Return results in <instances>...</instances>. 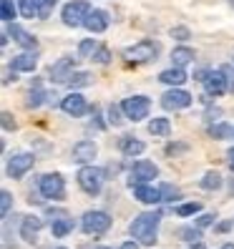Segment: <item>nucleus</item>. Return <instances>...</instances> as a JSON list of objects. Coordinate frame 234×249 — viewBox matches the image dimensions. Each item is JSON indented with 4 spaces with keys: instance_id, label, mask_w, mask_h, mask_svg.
I'll return each mask as SVG.
<instances>
[{
    "instance_id": "f257e3e1",
    "label": "nucleus",
    "mask_w": 234,
    "mask_h": 249,
    "mask_svg": "<svg viewBox=\"0 0 234 249\" xmlns=\"http://www.w3.org/2000/svg\"><path fill=\"white\" fill-rule=\"evenodd\" d=\"M159 222H162V214H159V212H144V214H139L134 222L128 224V231H131V237H134V239H139V244L151 247V244H156Z\"/></svg>"
},
{
    "instance_id": "f03ea898",
    "label": "nucleus",
    "mask_w": 234,
    "mask_h": 249,
    "mask_svg": "<svg viewBox=\"0 0 234 249\" xmlns=\"http://www.w3.org/2000/svg\"><path fill=\"white\" fill-rule=\"evenodd\" d=\"M159 51H162V46L156 40H139L124 51V58L131 63H149V61H156Z\"/></svg>"
},
{
    "instance_id": "7ed1b4c3",
    "label": "nucleus",
    "mask_w": 234,
    "mask_h": 249,
    "mask_svg": "<svg viewBox=\"0 0 234 249\" xmlns=\"http://www.w3.org/2000/svg\"><path fill=\"white\" fill-rule=\"evenodd\" d=\"M76 179H78V186L83 189L86 194L96 196V194L101 192V186H104L106 174H104V169H98V166H83V169L78 171Z\"/></svg>"
},
{
    "instance_id": "20e7f679",
    "label": "nucleus",
    "mask_w": 234,
    "mask_h": 249,
    "mask_svg": "<svg viewBox=\"0 0 234 249\" xmlns=\"http://www.w3.org/2000/svg\"><path fill=\"white\" fill-rule=\"evenodd\" d=\"M89 13H91V5L86 3V0H71V3L63 5L61 18L68 28H78V25H83L86 18H89Z\"/></svg>"
},
{
    "instance_id": "39448f33",
    "label": "nucleus",
    "mask_w": 234,
    "mask_h": 249,
    "mask_svg": "<svg viewBox=\"0 0 234 249\" xmlns=\"http://www.w3.org/2000/svg\"><path fill=\"white\" fill-rule=\"evenodd\" d=\"M121 108H124V116L126 119H131V121H141V119H146L149 116V111H151V101L146 98V96H131V98H126L124 104H121Z\"/></svg>"
},
{
    "instance_id": "423d86ee",
    "label": "nucleus",
    "mask_w": 234,
    "mask_h": 249,
    "mask_svg": "<svg viewBox=\"0 0 234 249\" xmlns=\"http://www.w3.org/2000/svg\"><path fill=\"white\" fill-rule=\"evenodd\" d=\"M38 189L46 199H63L66 196V181L61 174H46V177H40Z\"/></svg>"
},
{
    "instance_id": "0eeeda50",
    "label": "nucleus",
    "mask_w": 234,
    "mask_h": 249,
    "mask_svg": "<svg viewBox=\"0 0 234 249\" xmlns=\"http://www.w3.org/2000/svg\"><path fill=\"white\" fill-rule=\"evenodd\" d=\"M81 227H83L86 234H104L111 227V216L106 212H98V209L86 212L83 219H81Z\"/></svg>"
},
{
    "instance_id": "6e6552de",
    "label": "nucleus",
    "mask_w": 234,
    "mask_h": 249,
    "mask_svg": "<svg viewBox=\"0 0 234 249\" xmlns=\"http://www.w3.org/2000/svg\"><path fill=\"white\" fill-rule=\"evenodd\" d=\"M33 164H36L33 154H16V156H10V161H8V177L10 179H23L25 174L33 169Z\"/></svg>"
},
{
    "instance_id": "1a4fd4ad",
    "label": "nucleus",
    "mask_w": 234,
    "mask_h": 249,
    "mask_svg": "<svg viewBox=\"0 0 234 249\" xmlns=\"http://www.w3.org/2000/svg\"><path fill=\"white\" fill-rule=\"evenodd\" d=\"M162 106H164L166 111H181V108H186V106H192V93H186V91H181V89H177V86H174L171 91H166V93L162 96Z\"/></svg>"
},
{
    "instance_id": "9d476101",
    "label": "nucleus",
    "mask_w": 234,
    "mask_h": 249,
    "mask_svg": "<svg viewBox=\"0 0 234 249\" xmlns=\"http://www.w3.org/2000/svg\"><path fill=\"white\" fill-rule=\"evenodd\" d=\"M156 177H159V169H156L154 161L141 159V161H136V164L131 166V184H146V181H151Z\"/></svg>"
},
{
    "instance_id": "9b49d317",
    "label": "nucleus",
    "mask_w": 234,
    "mask_h": 249,
    "mask_svg": "<svg viewBox=\"0 0 234 249\" xmlns=\"http://www.w3.org/2000/svg\"><path fill=\"white\" fill-rule=\"evenodd\" d=\"M204 89H207L209 96H222L227 91V73L224 71H209L204 73Z\"/></svg>"
},
{
    "instance_id": "f8f14e48",
    "label": "nucleus",
    "mask_w": 234,
    "mask_h": 249,
    "mask_svg": "<svg viewBox=\"0 0 234 249\" xmlns=\"http://www.w3.org/2000/svg\"><path fill=\"white\" fill-rule=\"evenodd\" d=\"M61 108L68 113V116H83L89 111V104H86V98L81 93H68L63 101H61Z\"/></svg>"
},
{
    "instance_id": "ddd939ff",
    "label": "nucleus",
    "mask_w": 234,
    "mask_h": 249,
    "mask_svg": "<svg viewBox=\"0 0 234 249\" xmlns=\"http://www.w3.org/2000/svg\"><path fill=\"white\" fill-rule=\"evenodd\" d=\"M98 154V146L93 141H78L76 146H73V161H78V164H89V161H93Z\"/></svg>"
},
{
    "instance_id": "4468645a",
    "label": "nucleus",
    "mask_w": 234,
    "mask_h": 249,
    "mask_svg": "<svg viewBox=\"0 0 234 249\" xmlns=\"http://www.w3.org/2000/svg\"><path fill=\"white\" fill-rule=\"evenodd\" d=\"M131 189H134V199H139L141 204H159L162 201V192L149 184H131Z\"/></svg>"
},
{
    "instance_id": "2eb2a0df",
    "label": "nucleus",
    "mask_w": 234,
    "mask_h": 249,
    "mask_svg": "<svg viewBox=\"0 0 234 249\" xmlns=\"http://www.w3.org/2000/svg\"><path fill=\"white\" fill-rule=\"evenodd\" d=\"M108 23H111V18H108L106 10H91L89 18L83 20V25L89 28L91 33H104L106 28H108Z\"/></svg>"
},
{
    "instance_id": "dca6fc26",
    "label": "nucleus",
    "mask_w": 234,
    "mask_h": 249,
    "mask_svg": "<svg viewBox=\"0 0 234 249\" xmlns=\"http://www.w3.org/2000/svg\"><path fill=\"white\" fill-rule=\"evenodd\" d=\"M8 33H10V38H16V43H18L20 48H25V51H36V48H38V40L28 33V31H23L20 25H16V23H10Z\"/></svg>"
},
{
    "instance_id": "f3484780",
    "label": "nucleus",
    "mask_w": 234,
    "mask_h": 249,
    "mask_svg": "<svg viewBox=\"0 0 234 249\" xmlns=\"http://www.w3.org/2000/svg\"><path fill=\"white\" fill-rule=\"evenodd\" d=\"M40 227H43V219H38V216H25L23 224H20V237H23L28 244H36Z\"/></svg>"
},
{
    "instance_id": "a211bd4d",
    "label": "nucleus",
    "mask_w": 234,
    "mask_h": 249,
    "mask_svg": "<svg viewBox=\"0 0 234 249\" xmlns=\"http://www.w3.org/2000/svg\"><path fill=\"white\" fill-rule=\"evenodd\" d=\"M73 73V58H61V61H55L51 66V78L53 81H68V76Z\"/></svg>"
},
{
    "instance_id": "6ab92c4d",
    "label": "nucleus",
    "mask_w": 234,
    "mask_h": 249,
    "mask_svg": "<svg viewBox=\"0 0 234 249\" xmlns=\"http://www.w3.org/2000/svg\"><path fill=\"white\" fill-rule=\"evenodd\" d=\"M13 71H20V73H33L36 71V66H38V58H36V53H20V55H16L13 58Z\"/></svg>"
},
{
    "instance_id": "aec40b11",
    "label": "nucleus",
    "mask_w": 234,
    "mask_h": 249,
    "mask_svg": "<svg viewBox=\"0 0 234 249\" xmlns=\"http://www.w3.org/2000/svg\"><path fill=\"white\" fill-rule=\"evenodd\" d=\"M186 78H189V76L184 73V68H177V66H171V68L162 71V76H159V81H162V83H166V86H177V89H179V86H181Z\"/></svg>"
},
{
    "instance_id": "412c9836",
    "label": "nucleus",
    "mask_w": 234,
    "mask_h": 249,
    "mask_svg": "<svg viewBox=\"0 0 234 249\" xmlns=\"http://www.w3.org/2000/svg\"><path fill=\"white\" fill-rule=\"evenodd\" d=\"M144 149H146V143L139 141V139H134V136H124V139H121V151H124V156H139V154H144Z\"/></svg>"
},
{
    "instance_id": "4be33fe9",
    "label": "nucleus",
    "mask_w": 234,
    "mask_h": 249,
    "mask_svg": "<svg viewBox=\"0 0 234 249\" xmlns=\"http://www.w3.org/2000/svg\"><path fill=\"white\" fill-rule=\"evenodd\" d=\"M192 61H194V51L192 48L181 46V48H174L171 51V63L177 66V68H184L186 63H192Z\"/></svg>"
},
{
    "instance_id": "5701e85b",
    "label": "nucleus",
    "mask_w": 234,
    "mask_h": 249,
    "mask_svg": "<svg viewBox=\"0 0 234 249\" xmlns=\"http://www.w3.org/2000/svg\"><path fill=\"white\" fill-rule=\"evenodd\" d=\"M66 83L71 86V89H86V86L93 83V76H91V73H86V71H73Z\"/></svg>"
},
{
    "instance_id": "b1692460",
    "label": "nucleus",
    "mask_w": 234,
    "mask_h": 249,
    "mask_svg": "<svg viewBox=\"0 0 234 249\" xmlns=\"http://www.w3.org/2000/svg\"><path fill=\"white\" fill-rule=\"evenodd\" d=\"M51 229H53V237L61 239V237H66V234H71V231H73V219H71V216H61V219H55Z\"/></svg>"
},
{
    "instance_id": "393cba45",
    "label": "nucleus",
    "mask_w": 234,
    "mask_h": 249,
    "mask_svg": "<svg viewBox=\"0 0 234 249\" xmlns=\"http://www.w3.org/2000/svg\"><path fill=\"white\" fill-rule=\"evenodd\" d=\"M149 134H154V136H169L171 134L169 119H151L149 121Z\"/></svg>"
},
{
    "instance_id": "a878e982",
    "label": "nucleus",
    "mask_w": 234,
    "mask_h": 249,
    "mask_svg": "<svg viewBox=\"0 0 234 249\" xmlns=\"http://www.w3.org/2000/svg\"><path fill=\"white\" fill-rule=\"evenodd\" d=\"M18 16L16 5H13V0H0V18H3L5 23H13Z\"/></svg>"
},
{
    "instance_id": "bb28decb",
    "label": "nucleus",
    "mask_w": 234,
    "mask_h": 249,
    "mask_svg": "<svg viewBox=\"0 0 234 249\" xmlns=\"http://www.w3.org/2000/svg\"><path fill=\"white\" fill-rule=\"evenodd\" d=\"M201 189H207V192H212V189H219L222 186V177H219L216 171H209V174H204V179L199 181Z\"/></svg>"
},
{
    "instance_id": "cd10ccee",
    "label": "nucleus",
    "mask_w": 234,
    "mask_h": 249,
    "mask_svg": "<svg viewBox=\"0 0 234 249\" xmlns=\"http://www.w3.org/2000/svg\"><path fill=\"white\" fill-rule=\"evenodd\" d=\"M18 8H20V16L23 18L38 16V0H18Z\"/></svg>"
},
{
    "instance_id": "c85d7f7f",
    "label": "nucleus",
    "mask_w": 234,
    "mask_h": 249,
    "mask_svg": "<svg viewBox=\"0 0 234 249\" xmlns=\"http://www.w3.org/2000/svg\"><path fill=\"white\" fill-rule=\"evenodd\" d=\"M209 134H212V139H229V136H234V128L229 124H216L209 128Z\"/></svg>"
},
{
    "instance_id": "c756f323",
    "label": "nucleus",
    "mask_w": 234,
    "mask_h": 249,
    "mask_svg": "<svg viewBox=\"0 0 234 249\" xmlns=\"http://www.w3.org/2000/svg\"><path fill=\"white\" fill-rule=\"evenodd\" d=\"M46 96H48V93L40 91V86H36V91H31V98L25 101V106H28V108H38L43 101H46Z\"/></svg>"
},
{
    "instance_id": "7c9ffc66",
    "label": "nucleus",
    "mask_w": 234,
    "mask_h": 249,
    "mask_svg": "<svg viewBox=\"0 0 234 249\" xmlns=\"http://www.w3.org/2000/svg\"><path fill=\"white\" fill-rule=\"evenodd\" d=\"M201 212V204H197V201H192V204H179L177 207V214L179 216H194V214H199Z\"/></svg>"
},
{
    "instance_id": "2f4dec72",
    "label": "nucleus",
    "mask_w": 234,
    "mask_h": 249,
    "mask_svg": "<svg viewBox=\"0 0 234 249\" xmlns=\"http://www.w3.org/2000/svg\"><path fill=\"white\" fill-rule=\"evenodd\" d=\"M96 40L93 38H89V40H81V46H78V55L81 58H91L93 53H96Z\"/></svg>"
},
{
    "instance_id": "473e14b6",
    "label": "nucleus",
    "mask_w": 234,
    "mask_h": 249,
    "mask_svg": "<svg viewBox=\"0 0 234 249\" xmlns=\"http://www.w3.org/2000/svg\"><path fill=\"white\" fill-rule=\"evenodd\" d=\"M53 8H55V0H38V18L46 20L53 13Z\"/></svg>"
},
{
    "instance_id": "72a5a7b5",
    "label": "nucleus",
    "mask_w": 234,
    "mask_h": 249,
    "mask_svg": "<svg viewBox=\"0 0 234 249\" xmlns=\"http://www.w3.org/2000/svg\"><path fill=\"white\" fill-rule=\"evenodd\" d=\"M91 61H93V63H101V66L108 63V61H111V53H108V48H106V46H98V48H96V53L91 55Z\"/></svg>"
},
{
    "instance_id": "f704fd0d",
    "label": "nucleus",
    "mask_w": 234,
    "mask_h": 249,
    "mask_svg": "<svg viewBox=\"0 0 234 249\" xmlns=\"http://www.w3.org/2000/svg\"><path fill=\"white\" fill-rule=\"evenodd\" d=\"M162 201H174V199H179V189L177 186H171V184H164L162 189Z\"/></svg>"
},
{
    "instance_id": "c9c22d12",
    "label": "nucleus",
    "mask_w": 234,
    "mask_h": 249,
    "mask_svg": "<svg viewBox=\"0 0 234 249\" xmlns=\"http://www.w3.org/2000/svg\"><path fill=\"white\" fill-rule=\"evenodd\" d=\"M121 111H124L121 106H111V108H108V124H113V126H121V124L126 121L124 116H121Z\"/></svg>"
},
{
    "instance_id": "e433bc0d",
    "label": "nucleus",
    "mask_w": 234,
    "mask_h": 249,
    "mask_svg": "<svg viewBox=\"0 0 234 249\" xmlns=\"http://www.w3.org/2000/svg\"><path fill=\"white\" fill-rule=\"evenodd\" d=\"M10 204H13V194L10 192H0V214L3 216H8V212H10Z\"/></svg>"
},
{
    "instance_id": "4c0bfd02",
    "label": "nucleus",
    "mask_w": 234,
    "mask_h": 249,
    "mask_svg": "<svg viewBox=\"0 0 234 249\" xmlns=\"http://www.w3.org/2000/svg\"><path fill=\"white\" fill-rule=\"evenodd\" d=\"M0 119H3V128H5V131H16V128H18L16 119H13L8 111H3V116H0Z\"/></svg>"
},
{
    "instance_id": "58836bf2",
    "label": "nucleus",
    "mask_w": 234,
    "mask_h": 249,
    "mask_svg": "<svg viewBox=\"0 0 234 249\" xmlns=\"http://www.w3.org/2000/svg\"><path fill=\"white\" fill-rule=\"evenodd\" d=\"M214 222V214H201L199 219H197V229H204V227H209Z\"/></svg>"
},
{
    "instance_id": "ea45409f",
    "label": "nucleus",
    "mask_w": 234,
    "mask_h": 249,
    "mask_svg": "<svg viewBox=\"0 0 234 249\" xmlns=\"http://www.w3.org/2000/svg\"><path fill=\"white\" fill-rule=\"evenodd\" d=\"M171 38H177V40H186V38H189V31H186V28H171Z\"/></svg>"
},
{
    "instance_id": "a19ab883",
    "label": "nucleus",
    "mask_w": 234,
    "mask_h": 249,
    "mask_svg": "<svg viewBox=\"0 0 234 249\" xmlns=\"http://www.w3.org/2000/svg\"><path fill=\"white\" fill-rule=\"evenodd\" d=\"M179 234H181V237H186V242H194V239H199V231H197V229H181Z\"/></svg>"
},
{
    "instance_id": "79ce46f5",
    "label": "nucleus",
    "mask_w": 234,
    "mask_h": 249,
    "mask_svg": "<svg viewBox=\"0 0 234 249\" xmlns=\"http://www.w3.org/2000/svg\"><path fill=\"white\" fill-rule=\"evenodd\" d=\"M227 159H229V169L234 171V149H229V151H227Z\"/></svg>"
},
{
    "instance_id": "37998d69",
    "label": "nucleus",
    "mask_w": 234,
    "mask_h": 249,
    "mask_svg": "<svg viewBox=\"0 0 234 249\" xmlns=\"http://www.w3.org/2000/svg\"><path fill=\"white\" fill-rule=\"evenodd\" d=\"M121 249H139V244H136V242H124Z\"/></svg>"
},
{
    "instance_id": "c03bdc74",
    "label": "nucleus",
    "mask_w": 234,
    "mask_h": 249,
    "mask_svg": "<svg viewBox=\"0 0 234 249\" xmlns=\"http://www.w3.org/2000/svg\"><path fill=\"white\" fill-rule=\"evenodd\" d=\"M229 227H232V224H229V222H224V224H219V227H216V229H219V231H227V229H229Z\"/></svg>"
},
{
    "instance_id": "a18cd8bd",
    "label": "nucleus",
    "mask_w": 234,
    "mask_h": 249,
    "mask_svg": "<svg viewBox=\"0 0 234 249\" xmlns=\"http://www.w3.org/2000/svg\"><path fill=\"white\" fill-rule=\"evenodd\" d=\"M192 249H207V247H204V244H194Z\"/></svg>"
},
{
    "instance_id": "49530a36",
    "label": "nucleus",
    "mask_w": 234,
    "mask_h": 249,
    "mask_svg": "<svg viewBox=\"0 0 234 249\" xmlns=\"http://www.w3.org/2000/svg\"><path fill=\"white\" fill-rule=\"evenodd\" d=\"M222 249H234V244H224V247H222Z\"/></svg>"
},
{
    "instance_id": "de8ad7c7",
    "label": "nucleus",
    "mask_w": 234,
    "mask_h": 249,
    "mask_svg": "<svg viewBox=\"0 0 234 249\" xmlns=\"http://www.w3.org/2000/svg\"><path fill=\"white\" fill-rule=\"evenodd\" d=\"M96 249H111V247H96Z\"/></svg>"
},
{
    "instance_id": "09e8293b",
    "label": "nucleus",
    "mask_w": 234,
    "mask_h": 249,
    "mask_svg": "<svg viewBox=\"0 0 234 249\" xmlns=\"http://www.w3.org/2000/svg\"><path fill=\"white\" fill-rule=\"evenodd\" d=\"M229 3H232V5H234V0H229Z\"/></svg>"
},
{
    "instance_id": "8fccbe9b",
    "label": "nucleus",
    "mask_w": 234,
    "mask_h": 249,
    "mask_svg": "<svg viewBox=\"0 0 234 249\" xmlns=\"http://www.w3.org/2000/svg\"><path fill=\"white\" fill-rule=\"evenodd\" d=\"M58 249H63V247H58Z\"/></svg>"
}]
</instances>
